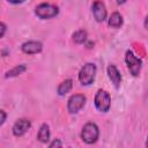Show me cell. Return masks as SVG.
Masks as SVG:
<instances>
[{"label":"cell","mask_w":148,"mask_h":148,"mask_svg":"<svg viewBox=\"0 0 148 148\" xmlns=\"http://www.w3.org/2000/svg\"><path fill=\"white\" fill-rule=\"evenodd\" d=\"M125 61L127 64V67L131 72V74L133 76H138L140 74V71H141V66H142V61L141 59H139L138 57L134 56V53L132 51H127L126 52V56H125Z\"/></svg>","instance_id":"obj_5"},{"label":"cell","mask_w":148,"mask_h":148,"mask_svg":"<svg viewBox=\"0 0 148 148\" xmlns=\"http://www.w3.org/2000/svg\"><path fill=\"white\" fill-rule=\"evenodd\" d=\"M109 25L112 28H120L123 25V16L118 12L112 13L109 18Z\"/></svg>","instance_id":"obj_13"},{"label":"cell","mask_w":148,"mask_h":148,"mask_svg":"<svg viewBox=\"0 0 148 148\" xmlns=\"http://www.w3.org/2000/svg\"><path fill=\"white\" fill-rule=\"evenodd\" d=\"M8 2H10V3H21V2H23L24 0H7Z\"/></svg>","instance_id":"obj_19"},{"label":"cell","mask_w":148,"mask_h":148,"mask_svg":"<svg viewBox=\"0 0 148 148\" xmlns=\"http://www.w3.org/2000/svg\"><path fill=\"white\" fill-rule=\"evenodd\" d=\"M91 45H94V43H91V42H89V43L87 44V47H89V49H90V47H92Z\"/></svg>","instance_id":"obj_21"},{"label":"cell","mask_w":148,"mask_h":148,"mask_svg":"<svg viewBox=\"0 0 148 148\" xmlns=\"http://www.w3.org/2000/svg\"><path fill=\"white\" fill-rule=\"evenodd\" d=\"M6 118H7V114H6V112H5L3 110H0V126H1V125L5 123Z\"/></svg>","instance_id":"obj_17"},{"label":"cell","mask_w":148,"mask_h":148,"mask_svg":"<svg viewBox=\"0 0 148 148\" xmlns=\"http://www.w3.org/2000/svg\"><path fill=\"white\" fill-rule=\"evenodd\" d=\"M108 75H109V79L111 80V82L113 83V86L116 88H119L120 83H121V75H120L118 68L114 65H109L108 66Z\"/></svg>","instance_id":"obj_10"},{"label":"cell","mask_w":148,"mask_h":148,"mask_svg":"<svg viewBox=\"0 0 148 148\" xmlns=\"http://www.w3.org/2000/svg\"><path fill=\"white\" fill-rule=\"evenodd\" d=\"M30 126H31L30 120H28L25 118L18 119L14 124V126H13V134L15 136H22L23 134H25L28 132V130L30 128Z\"/></svg>","instance_id":"obj_7"},{"label":"cell","mask_w":148,"mask_h":148,"mask_svg":"<svg viewBox=\"0 0 148 148\" xmlns=\"http://www.w3.org/2000/svg\"><path fill=\"white\" fill-rule=\"evenodd\" d=\"M92 14H94V17H95V20L97 22H103L106 18V8H105V5L102 1L96 0L92 3Z\"/></svg>","instance_id":"obj_8"},{"label":"cell","mask_w":148,"mask_h":148,"mask_svg":"<svg viewBox=\"0 0 148 148\" xmlns=\"http://www.w3.org/2000/svg\"><path fill=\"white\" fill-rule=\"evenodd\" d=\"M37 139L43 143H46L50 140V130H49V126L46 124H43L40 126L38 134H37Z\"/></svg>","instance_id":"obj_12"},{"label":"cell","mask_w":148,"mask_h":148,"mask_svg":"<svg viewBox=\"0 0 148 148\" xmlns=\"http://www.w3.org/2000/svg\"><path fill=\"white\" fill-rule=\"evenodd\" d=\"M73 87V81L71 79H67L65 81H62L59 86H58V89H57V92L59 96H65Z\"/></svg>","instance_id":"obj_11"},{"label":"cell","mask_w":148,"mask_h":148,"mask_svg":"<svg viewBox=\"0 0 148 148\" xmlns=\"http://www.w3.org/2000/svg\"><path fill=\"white\" fill-rule=\"evenodd\" d=\"M86 39H87V31L86 30L81 29V30H77L73 34V40L76 44H82L86 42Z\"/></svg>","instance_id":"obj_15"},{"label":"cell","mask_w":148,"mask_h":148,"mask_svg":"<svg viewBox=\"0 0 148 148\" xmlns=\"http://www.w3.org/2000/svg\"><path fill=\"white\" fill-rule=\"evenodd\" d=\"M86 104V96L81 94L72 95L67 103V109L69 113H77Z\"/></svg>","instance_id":"obj_6"},{"label":"cell","mask_w":148,"mask_h":148,"mask_svg":"<svg viewBox=\"0 0 148 148\" xmlns=\"http://www.w3.org/2000/svg\"><path fill=\"white\" fill-rule=\"evenodd\" d=\"M22 51L27 54H35V53H38L42 51L43 49V45L40 42H37V40H29V42H25L22 44L21 46Z\"/></svg>","instance_id":"obj_9"},{"label":"cell","mask_w":148,"mask_h":148,"mask_svg":"<svg viewBox=\"0 0 148 148\" xmlns=\"http://www.w3.org/2000/svg\"><path fill=\"white\" fill-rule=\"evenodd\" d=\"M25 69H27L25 65H23V64L17 65V66H15L14 68H12L10 71H8V72L6 73V77H14V76H17V75L22 74Z\"/></svg>","instance_id":"obj_14"},{"label":"cell","mask_w":148,"mask_h":148,"mask_svg":"<svg viewBox=\"0 0 148 148\" xmlns=\"http://www.w3.org/2000/svg\"><path fill=\"white\" fill-rule=\"evenodd\" d=\"M61 146H62V143H61V141H59V140H53V141L49 145L50 148H53V147H61Z\"/></svg>","instance_id":"obj_16"},{"label":"cell","mask_w":148,"mask_h":148,"mask_svg":"<svg viewBox=\"0 0 148 148\" xmlns=\"http://www.w3.org/2000/svg\"><path fill=\"white\" fill-rule=\"evenodd\" d=\"M58 13H59V9H58L57 6L51 5V3H46V2H43V3L38 5L35 9V14L39 18H43V20L54 17Z\"/></svg>","instance_id":"obj_3"},{"label":"cell","mask_w":148,"mask_h":148,"mask_svg":"<svg viewBox=\"0 0 148 148\" xmlns=\"http://www.w3.org/2000/svg\"><path fill=\"white\" fill-rule=\"evenodd\" d=\"M117 2H118L119 5H123V3H125V2H126V0H117Z\"/></svg>","instance_id":"obj_20"},{"label":"cell","mask_w":148,"mask_h":148,"mask_svg":"<svg viewBox=\"0 0 148 148\" xmlns=\"http://www.w3.org/2000/svg\"><path fill=\"white\" fill-rule=\"evenodd\" d=\"M95 75H96V66L91 62H87L86 65H83V67L79 73V81L81 82L82 86H89L90 83H92Z\"/></svg>","instance_id":"obj_2"},{"label":"cell","mask_w":148,"mask_h":148,"mask_svg":"<svg viewBox=\"0 0 148 148\" xmlns=\"http://www.w3.org/2000/svg\"><path fill=\"white\" fill-rule=\"evenodd\" d=\"M94 102H95L96 109L101 112H108L110 109V105H111V98H110L109 92L105 90H102V89L96 92Z\"/></svg>","instance_id":"obj_4"},{"label":"cell","mask_w":148,"mask_h":148,"mask_svg":"<svg viewBox=\"0 0 148 148\" xmlns=\"http://www.w3.org/2000/svg\"><path fill=\"white\" fill-rule=\"evenodd\" d=\"M98 135H99V131L95 123H87L81 131V139L88 145L96 142Z\"/></svg>","instance_id":"obj_1"},{"label":"cell","mask_w":148,"mask_h":148,"mask_svg":"<svg viewBox=\"0 0 148 148\" xmlns=\"http://www.w3.org/2000/svg\"><path fill=\"white\" fill-rule=\"evenodd\" d=\"M5 32H6V25L2 22H0V37H2Z\"/></svg>","instance_id":"obj_18"}]
</instances>
